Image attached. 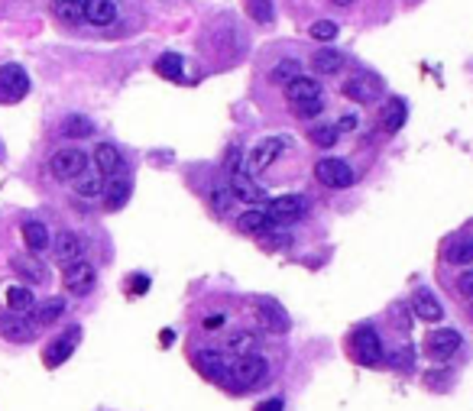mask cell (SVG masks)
<instances>
[{
    "instance_id": "6da1fadb",
    "label": "cell",
    "mask_w": 473,
    "mask_h": 411,
    "mask_svg": "<svg viewBox=\"0 0 473 411\" xmlns=\"http://www.w3.org/2000/svg\"><path fill=\"white\" fill-rule=\"evenodd\" d=\"M350 356L360 366H380L382 362V356H386V350H382V340H380V334H376L373 328H357L350 334Z\"/></svg>"
},
{
    "instance_id": "7a4b0ae2",
    "label": "cell",
    "mask_w": 473,
    "mask_h": 411,
    "mask_svg": "<svg viewBox=\"0 0 473 411\" xmlns=\"http://www.w3.org/2000/svg\"><path fill=\"white\" fill-rule=\"evenodd\" d=\"M263 376H266V360H263L260 353L237 356V362H230V379H227V385H233V389H240V392H250Z\"/></svg>"
},
{
    "instance_id": "3957f363",
    "label": "cell",
    "mask_w": 473,
    "mask_h": 411,
    "mask_svg": "<svg viewBox=\"0 0 473 411\" xmlns=\"http://www.w3.org/2000/svg\"><path fill=\"white\" fill-rule=\"evenodd\" d=\"M29 94V75L23 65H0V104H16Z\"/></svg>"
},
{
    "instance_id": "277c9868",
    "label": "cell",
    "mask_w": 473,
    "mask_h": 411,
    "mask_svg": "<svg viewBox=\"0 0 473 411\" xmlns=\"http://www.w3.org/2000/svg\"><path fill=\"white\" fill-rule=\"evenodd\" d=\"M49 168H52L56 178L71 181V178H78V175L88 168V156L81 153V149H75V146H65V149H59V153L52 156Z\"/></svg>"
},
{
    "instance_id": "5b68a950",
    "label": "cell",
    "mask_w": 473,
    "mask_h": 411,
    "mask_svg": "<svg viewBox=\"0 0 473 411\" xmlns=\"http://www.w3.org/2000/svg\"><path fill=\"white\" fill-rule=\"evenodd\" d=\"M305 210H308V198L305 195H283V198H273L269 201V223H292L298 220V217H305Z\"/></svg>"
},
{
    "instance_id": "8992f818",
    "label": "cell",
    "mask_w": 473,
    "mask_h": 411,
    "mask_svg": "<svg viewBox=\"0 0 473 411\" xmlns=\"http://www.w3.org/2000/svg\"><path fill=\"white\" fill-rule=\"evenodd\" d=\"M285 146H289V140H285V136H269V140L256 143V149L247 156V172L256 175V172H263V168H269L275 159H279V156L285 153Z\"/></svg>"
},
{
    "instance_id": "52a82bcc",
    "label": "cell",
    "mask_w": 473,
    "mask_h": 411,
    "mask_svg": "<svg viewBox=\"0 0 473 411\" xmlns=\"http://www.w3.org/2000/svg\"><path fill=\"white\" fill-rule=\"evenodd\" d=\"M315 178L325 185V188H350L353 185V168L344 159H321L315 166Z\"/></svg>"
},
{
    "instance_id": "ba28073f",
    "label": "cell",
    "mask_w": 473,
    "mask_h": 411,
    "mask_svg": "<svg viewBox=\"0 0 473 411\" xmlns=\"http://www.w3.org/2000/svg\"><path fill=\"white\" fill-rule=\"evenodd\" d=\"M227 188H230L233 198H237V201H243V204H263V201H269V195L253 181V175H250L247 168H240V166L230 168V185H227Z\"/></svg>"
},
{
    "instance_id": "9c48e42d",
    "label": "cell",
    "mask_w": 473,
    "mask_h": 411,
    "mask_svg": "<svg viewBox=\"0 0 473 411\" xmlns=\"http://www.w3.org/2000/svg\"><path fill=\"white\" fill-rule=\"evenodd\" d=\"M94 265L91 263H85V259H78V263H68L65 265V272H62V282H65V288H68L71 295H88L94 288Z\"/></svg>"
},
{
    "instance_id": "30bf717a",
    "label": "cell",
    "mask_w": 473,
    "mask_h": 411,
    "mask_svg": "<svg viewBox=\"0 0 473 411\" xmlns=\"http://www.w3.org/2000/svg\"><path fill=\"white\" fill-rule=\"evenodd\" d=\"M195 370L205 379H211V382H227L230 379V362L220 353H214V350H198L195 353Z\"/></svg>"
},
{
    "instance_id": "8fae6325",
    "label": "cell",
    "mask_w": 473,
    "mask_h": 411,
    "mask_svg": "<svg viewBox=\"0 0 473 411\" xmlns=\"http://www.w3.org/2000/svg\"><path fill=\"white\" fill-rule=\"evenodd\" d=\"M460 340H464V337L451 328L434 330V334L424 337V353H428L431 360H451V353L460 347Z\"/></svg>"
},
{
    "instance_id": "7c38bea8",
    "label": "cell",
    "mask_w": 473,
    "mask_h": 411,
    "mask_svg": "<svg viewBox=\"0 0 473 411\" xmlns=\"http://www.w3.org/2000/svg\"><path fill=\"white\" fill-rule=\"evenodd\" d=\"M78 337H81V328H68L59 340H52L49 347H46V353H43V360H46V366L49 370H56V366H62L65 360H68L71 353H75V347H78Z\"/></svg>"
},
{
    "instance_id": "4fadbf2b",
    "label": "cell",
    "mask_w": 473,
    "mask_h": 411,
    "mask_svg": "<svg viewBox=\"0 0 473 411\" xmlns=\"http://www.w3.org/2000/svg\"><path fill=\"white\" fill-rule=\"evenodd\" d=\"M256 308H260V321H263V328L269 330V334H285V330L292 328V321H289V314H285V308L279 305V301H273V298H260L256 301Z\"/></svg>"
},
{
    "instance_id": "5bb4252c",
    "label": "cell",
    "mask_w": 473,
    "mask_h": 411,
    "mask_svg": "<svg viewBox=\"0 0 473 411\" xmlns=\"http://www.w3.org/2000/svg\"><path fill=\"white\" fill-rule=\"evenodd\" d=\"M340 91H344L350 101H357V104H373V101L382 94V84L370 75H357V78H350V81H344Z\"/></svg>"
},
{
    "instance_id": "9a60e30c",
    "label": "cell",
    "mask_w": 473,
    "mask_h": 411,
    "mask_svg": "<svg viewBox=\"0 0 473 411\" xmlns=\"http://www.w3.org/2000/svg\"><path fill=\"white\" fill-rule=\"evenodd\" d=\"M94 168H98L104 178H113V175L123 172V156L121 149L113 146V143H98L94 149Z\"/></svg>"
},
{
    "instance_id": "2e32d148",
    "label": "cell",
    "mask_w": 473,
    "mask_h": 411,
    "mask_svg": "<svg viewBox=\"0 0 473 411\" xmlns=\"http://www.w3.org/2000/svg\"><path fill=\"white\" fill-rule=\"evenodd\" d=\"M0 337H7V340H14V343H29L33 340V324L16 311L0 314Z\"/></svg>"
},
{
    "instance_id": "e0dca14e",
    "label": "cell",
    "mask_w": 473,
    "mask_h": 411,
    "mask_svg": "<svg viewBox=\"0 0 473 411\" xmlns=\"http://www.w3.org/2000/svg\"><path fill=\"white\" fill-rule=\"evenodd\" d=\"M315 98H325V88H321L318 78L298 75L285 84V101H289V104H295V101H315Z\"/></svg>"
},
{
    "instance_id": "ac0fdd59",
    "label": "cell",
    "mask_w": 473,
    "mask_h": 411,
    "mask_svg": "<svg viewBox=\"0 0 473 411\" xmlns=\"http://www.w3.org/2000/svg\"><path fill=\"white\" fill-rule=\"evenodd\" d=\"M56 256H59V263H62V265L85 259V240L78 237L75 230H62L56 237Z\"/></svg>"
},
{
    "instance_id": "d6986e66",
    "label": "cell",
    "mask_w": 473,
    "mask_h": 411,
    "mask_svg": "<svg viewBox=\"0 0 473 411\" xmlns=\"http://www.w3.org/2000/svg\"><path fill=\"white\" fill-rule=\"evenodd\" d=\"M412 308H415V314L422 318V321H431V324L444 318V308H441V301L434 298L428 288H418V292L412 295Z\"/></svg>"
},
{
    "instance_id": "ffe728a7",
    "label": "cell",
    "mask_w": 473,
    "mask_h": 411,
    "mask_svg": "<svg viewBox=\"0 0 473 411\" xmlns=\"http://www.w3.org/2000/svg\"><path fill=\"white\" fill-rule=\"evenodd\" d=\"M405 117H409V107H405V101L392 98V101H386V104H382V111H380V126H382L386 133H396V130H402Z\"/></svg>"
},
{
    "instance_id": "44dd1931",
    "label": "cell",
    "mask_w": 473,
    "mask_h": 411,
    "mask_svg": "<svg viewBox=\"0 0 473 411\" xmlns=\"http://www.w3.org/2000/svg\"><path fill=\"white\" fill-rule=\"evenodd\" d=\"M311 68H315V75H321V78L337 75V71L344 68V52L340 49H318L311 56Z\"/></svg>"
},
{
    "instance_id": "7402d4cb",
    "label": "cell",
    "mask_w": 473,
    "mask_h": 411,
    "mask_svg": "<svg viewBox=\"0 0 473 411\" xmlns=\"http://www.w3.org/2000/svg\"><path fill=\"white\" fill-rule=\"evenodd\" d=\"M85 20L91 26H107L117 20V4L113 0H85Z\"/></svg>"
},
{
    "instance_id": "603a6c76",
    "label": "cell",
    "mask_w": 473,
    "mask_h": 411,
    "mask_svg": "<svg viewBox=\"0 0 473 411\" xmlns=\"http://www.w3.org/2000/svg\"><path fill=\"white\" fill-rule=\"evenodd\" d=\"M20 233H23V243H26L33 253H43L46 246H49V230H46V223H39V220H26L20 227Z\"/></svg>"
},
{
    "instance_id": "cb8c5ba5",
    "label": "cell",
    "mask_w": 473,
    "mask_h": 411,
    "mask_svg": "<svg viewBox=\"0 0 473 411\" xmlns=\"http://www.w3.org/2000/svg\"><path fill=\"white\" fill-rule=\"evenodd\" d=\"M104 188H107V181L98 168H94V172H81L75 178V191L81 198H98V195H104Z\"/></svg>"
},
{
    "instance_id": "d4e9b609",
    "label": "cell",
    "mask_w": 473,
    "mask_h": 411,
    "mask_svg": "<svg viewBox=\"0 0 473 411\" xmlns=\"http://www.w3.org/2000/svg\"><path fill=\"white\" fill-rule=\"evenodd\" d=\"M444 256H447V263H451V265H470L473 263V237L451 240L447 250H444Z\"/></svg>"
},
{
    "instance_id": "484cf974",
    "label": "cell",
    "mask_w": 473,
    "mask_h": 411,
    "mask_svg": "<svg viewBox=\"0 0 473 411\" xmlns=\"http://www.w3.org/2000/svg\"><path fill=\"white\" fill-rule=\"evenodd\" d=\"M52 14H56L62 23L75 26V23L85 20V0H56V4H52Z\"/></svg>"
},
{
    "instance_id": "4316f807",
    "label": "cell",
    "mask_w": 473,
    "mask_h": 411,
    "mask_svg": "<svg viewBox=\"0 0 473 411\" xmlns=\"http://www.w3.org/2000/svg\"><path fill=\"white\" fill-rule=\"evenodd\" d=\"M4 298H7V308H10V311H16V314H26V311H33V305H36L33 292H29L26 285H10Z\"/></svg>"
},
{
    "instance_id": "83f0119b",
    "label": "cell",
    "mask_w": 473,
    "mask_h": 411,
    "mask_svg": "<svg viewBox=\"0 0 473 411\" xmlns=\"http://www.w3.org/2000/svg\"><path fill=\"white\" fill-rule=\"evenodd\" d=\"M153 68H156V75H159V78L182 81V56H178V52H166V56H159Z\"/></svg>"
},
{
    "instance_id": "f1b7e54d",
    "label": "cell",
    "mask_w": 473,
    "mask_h": 411,
    "mask_svg": "<svg viewBox=\"0 0 473 411\" xmlns=\"http://www.w3.org/2000/svg\"><path fill=\"white\" fill-rule=\"evenodd\" d=\"M62 133L68 140H85V136L94 133V123L88 117H81V113H71V117L62 120Z\"/></svg>"
},
{
    "instance_id": "f546056e",
    "label": "cell",
    "mask_w": 473,
    "mask_h": 411,
    "mask_svg": "<svg viewBox=\"0 0 473 411\" xmlns=\"http://www.w3.org/2000/svg\"><path fill=\"white\" fill-rule=\"evenodd\" d=\"M292 78H298V62H295V59H283V62H275L273 71H269V84H275V88H285Z\"/></svg>"
},
{
    "instance_id": "4dcf8cb0",
    "label": "cell",
    "mask_w": 473,
    "mask_h": 411,
    "mask_svg": "<svg viewBox=\"0 0 473 411\" xmlns=\"http://www.w3.org/2000/svg\"><path fill=\"white\" fill-rule=\"evenodd\" d=\"M107 191V208L111 210H121L123 204H127V198H130V178H113L111 181V188H104Z\"/></svg>"
},
{
    "instance_id": "1f68e13d",
    "label": "cell",
    "mask_w": 473,
    "mask_h": 411,
    "mask_svg": "<svg viewBox=\"0 0 473 411\" xmlns=\"http://www.w3.org/2000/svg\"><path fill=\"white\" fill-rule=\"evenodd\" d=\"M237 227H240V233H263L269 227V217H266V210H260V208L243 210V217L237 220Z\"/></svg>"
},
{
    "instance_id": "d6a6232c",
    "label": "cell",
    "mask_w": 473,
    "mask_h": 411,
    "mask_svg": "<svg viewBox=\"0 0 473 411\" xmlns=\"http://www.w3.org/2000/svg\"><path fill=\"white\" fill-rule=\"evenodd\" d=\"M62 314H65V301L62 298H49V301H43V305L36 308V321H39V324H56Z\"/></svg>"
},
{
    "instance_id": "836d02e7",
    "label": "cell",
    "mask_w": 473,
    "mask_h": 411,
    "mask_svg": "<svg viewBox=\"0 0 473 411\" xmlns=\"http://www.w3.org/2000/svg\"><path fill=\"white\" fill-rule=\"evenodd\" d=\"M233 201H237V198H233L230 188H214L211 198H208V204H211V210H214L218 217H227V210L233 208Z\"/></svg>"
},
{
    "instance_id": "e575fe53",
    "label": "cell",
    "mask_w": 473,
    "mask_h": 411,
    "mask_svg": "<svg viewBox=\"0 0 473 411\" xmlns=\"http://www.w3.org/2000/svg\"><path fill=\"white\" fill-rule=\"evenodd\" d=\"M256 347H260V337H253V334H233L230 337V353H237V356H250V353H256Z\"/></svg>"
},
{
    "instance_id": "d590c367",
    "label": "cell",
    "mask_w": 473,
    "mask_h": 411,
    "mask_svg": "<svg viewBox=\"0 0 473 411\" xmlns=\"http://www.w3.org/2000/svg\"><path fill=\"white\" fill-rule=\"evenodd\" d=\"M292 113H295L298 120H311L318 117L321 111H325V98H315V101H295V104H289Z\"/></svg>"
},
{
    "instance_id": "8d00e7d4",
    "label": "cell",
    "mask_w": 473,
    "mask_h": 411,
    "mask_svg": "<svg viewBox=\"0 0 473 411\" xmlns=\"http://www.w3.org/2000/svg\"><path fill=\"white\" fill-rule=\"evenodd\" d=\"M308 136H311V143H315V146H321V149H331L334 143L340 140L337 126H315V130H311Z\"/></svg>"
},
{
    "instance_id": "74e56055",
    "label": "cell",
    "mask_w": 473,
    "mask_h": 411,
    "mask_svg": "<svg viewBox=\"0 0 473 411\" xmlns=\"http://www.w3.org/2000/svg\"><path fill=\"white\" fill-rule=\"evenodd\" d=\"M308 33H311V39H318V42H331V39H337V33H340V29H337V23H334V20H315V23H311V29H308Z\"/></svg>"
},
{
    "instance_id": "f35d334b",
    "label": "cell",
    "mask_w": 473,
    "mask_h": 411,
    "mask_svg": "<svg viewBox=\"0 0 473 411\" xmlns=\"http://www.w3.org/2000/svg\"><path fill=\"white\" fill-rule=\"evenodd\" d=\"M247 14L256 23H269L273 20V0H247Z\"/></svg>"
},
{
    "instance_id": "ab89813d",
    "label": "cell",
    "mask_w": 473,
    "mask_h": 411,
    "mask_svg": "<svg viewBox=\"0 0 473 411\" xmlns=\"http://www.w3.org/2000/svg\"><path fill=\"white\" fill-rule=\"evenodd\" d=\"M14 269L20 272L23 279H29V282H43L46 279L43 265H33V263H26V259H14Z\"/></svg>"
},
{
    "instance_id": "60d3db41",
    "label": "cell",
    "mask_w": 473,
    "mask_h": 411,
    "mask_svg": "<svg viewBox=\"0 0 473 411\" xmlns=\"http://www.w3.org/2000/svg\"><path fill=\"white\" fill-rule=\"evenodd\" d=\"M457 288H460V295H467V298H473V269L460 272V275H457Z\"/></svg>"
},
{
    "instance_id": "b9f144b4",
    "label": "cell",
    "mask_w": 473,
    "mask_h": 411,
    "mask_svg": "<svg viewBox=\"0 0 473 411\" xmlns=\"http://www.w3.org/2000/svg\"><path fill=\"white\" fill-rule=\"evenodd\" d=\"M334 126H337V133H353V130H357V117H353V113H344Z\"/></svg>"
},
{
    "instance_id": "7bdbcfd3",
    "label": "cell",
    "mask_w": 473,
    "mask_h": 411,
    "mask_svg": "<svg viewBox=\"0 0 473 411\" xmlns=\"http://www.w3.org/2000/svg\"><path fill=\"white\" fill-rule=\"evenodd\" d=\"M283 408H285V402H283V398H269V402L256 405V411H283Z\"/></svg>"
},
{
    "instance_id": "ee69618b",
    "label": "cell",
    "mask_w": 473,
    "mask_h": 411,
    "mask_svg": "<svg viewBox=\"0 0 473 411\" xmlns=\"http://www.w3.org/2000/svg\"><path fill=\"white\" fill-rule=\"evenodd\" d=\"M149 288V275H133V288H130V292L133 295H143Z\"/></svg>"
},
{
    "instance_id": "f6af8a7d",
    "label": "cell",
    "mask_w": 473,
    "mask_h": 411,
    "mask_svg": "<svg viewBox=\"0 0 473 411\" xmlns=\"http://www.w3.org/2000/svg\"><path fill=\"white\" fill-rule=\"evenodd\" d=\"M220 324H224V318H220V314H218V318H205V328H208V330L220 328Z\"/></svg>"
},
{
    "instance_id": "bcb514c9",
    "label": "cell",
    "mask_w": 473,
    "mask_h": 411,
    "mask_svg": "<svg viewBox=\"0 0 473 411\" xmlns=\"http://www.w3.org/2000/svg\"><path fill=\"white\" fill-rule=\"evenodd\" d=\"M331 4H334V7H350L353 0H331Z\"/></svg>"
},
{
    "instance_id": "7dc6e473",
    "label": "cell",
    "mask_w": 473,
    "mask_h": 411,
    "mask_svg": "<svg viewBox=\"0 0 473 411\" xmlns=\"http://www.w3.org/2000/svg\"><path fill=\"white\" fill-rule=\"evenodd\" d=\"M0 159H4V143H0Z\"/></svg>"
}]
</instances>
